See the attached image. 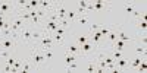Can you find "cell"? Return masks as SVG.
Wrapping results in <instances>:
<instances>
[{"instance_id":"cell-12","label":"cell","mask_w":147,"mask_h":73,"mask_svg":"<svg viewBox=\"0 0 147 73\" xmlns=\"http://www.w3.org/2000/svg\"><path fill=\"white\" fill-rule=\"evenodd\" d=\"M144 58H146V56H137V57L134 58L131 63H129V66H128V70H137V69H138V66H140V63L143 62Z\"/></svg>"},{"instance_id":"cell-28","label":"cell","mask_w":147,"mask_h":73,"mask_svg":"<svg viewBox=\"0 0 147 73\" xmlns=\"http://www.w3.org/2000/svg\"><path fill=\"white\" fill-rule=\"evenodd\" d=\"M137 70H138V72H143V73L147 70V63H146V58H144L143 62L140 63V66H138V69H137Z\"/></svg>"},{"instance_id":"cell-26","label":"cell","mask_w":147,"mask_h":73,"mask_svg":"<svg viewBox=\"0 0 147 73\" xmlns=\"http://www.w3.org/2000/svg\"><path fill=\"white\" fill-rule=\"evenodd\" d=\"M68 29L66 28H62V27H57V29L53 32V34H57V35H66Z\"/></svg>"},{"instance_id":"cell-23","label":"cell","mask_w":147,"mask_h":73,"mask_svg":"<svg viewBox=\"0 0 147 73\" xmlns=\"http://www.w3.org/2000/svg\"><path fill=\"white\" fill-rule=\"evenodd\" d=\"M9 57H10V50L2 48V50H0V58H9Z\"/></svg>"},{"instance_id":"cell-22","label":"cell","mask_w":147,"mask_h":73,"mask_svg":"<svg viewBox=\"0 0 147 73\" xmlns=\"http://www.w3.org/2000/svg\"><path fill=\"white\" fill-rule=\"evenodd\" d=\"M136 53L137 56H146V45H138L136 48Z\"/></svg>"},{"instance_id":"cell-29","label":"cell","mask_w":147,"mask_h":73,"mask_svg":"<svg viewBox=\"0 0 147 73\" xmlns=\"http://www.w3.org/2000/svg\"><path fill=\"white\" fill-rule=\"evenodd\" d=\"M100 28H102V25H99V23H91V25H90V32L99 31Z\"/></svg>"},{"instance_id":"cell-2","label":"cell","mask_w":147,"mask_h":73,"mask_svg":"<svg viewBox=\"0 0 147 73\" xmlns=\"http://www.w3.org/2000/svg\"><path fill=\"white\" fill-rule=\"evenodd\" d=\"M18 12L15 2H0V15H5L7 18L13 16Z\"/></svg>"},{"instance_id":"cell-24","label":"cell","mask_w":147,"mask_h":73,"mask_svg":"<svg viewBox=\"0 0 147 73\" xmlns=\"http://www.w3.org/2000/svg\"><path fill=\"white\" fill-rule=\"evenodd\" d=\"M88 41V36H85V35H81V36H78L77 38V44L78 45H82V44H85Z\"/></svg>"},{"instance_id":"cell-32","label":"cell","mask_w":147,"mask_h":73,"mask_svg":"<svg viewBox=\"0 0 147 73\" xmlns=\"http://www.w3.org/2000/svg\"><path fill=\"white\" fill-rule=\"evenodd\" d=\"M2 69H3V72H12V66H9L7 63H5V66Z\"/></svg>"},{"instance_id":"cell-9","label":"cell","mask_w":147,"mask_h":73,"mask_svg":"<svg viewBox=\"0 0 147 73\" xmlns=\"http://www.w3.org/2000/svg\"><path fill=\"white\" fill-rule=\"evenodd\" d=\"M116 32H118V40H121V41H124V42H132V41H136L134 38H131V36H128L125 34V31L122 29V27H116Z\"/></svg>"},{"instance_id":"cell-20","label":"cell","mask_w":147,"mask_h":73,"mask_svg":"<svg viewBox=\"0 0 147 73\" xmlns=\"http://www.w3.org/2000/svg\"><path fill=\"white\" fill-rule=\"evenodd\" d=\"M31 69H34V66H32V63H31V60L28 58V62H27L25 64H22V67H21L19 72H24V73H25V72H30Z\"/></svg>"},{"instance_id":"cell-11","label":"cell","mask_w":147,"mask_h":73,"mask_svg":"<svg viewBox=\"0 0 147 73\" xmlns=\"http://www.w3.org/2000/svg\"><path fill=\"white\" fill-rule=\"evenodd\" d=\"M0 40H2V48H5V50H12L18 42L13 38H0Z\"/></svg>"},{"instance_id":"cell-27","label":"cell","mask_w":147,"mask_h":73,"mask_svg":"<svg viewBox=\"0 0 147 73\" xmlns=\"http://www.w3.org/2000/svg\"><path fill=\"white\" fill-rule=\"evenodd\" d=\"M87 6H88L87 0H80V2H78V7H81V9H84V10H87ZM87 13H88V12H87Z\"/></svg>"},{"instance_id":"cell-19","label":"cell","mask_w":147,"mask_h":73,"mask_svg":"<svg viewBox=\"0 0 147 73\" xmlns=\"http://www.w3.org/2000/svg\"><path fill=\"white\" fill-rule=\"evenodd\" d=\"M75 18H77V12L72 10V9H69L68 13H66V16H65V19H68L69 22H72V21H75Z\"/></svg>"},{"instance_id":"cell-16","label":"cell","mask_w":147,"mask_h":73,"mask_svg":"<svg viewBox=\"0 0 147 73\" xmlns=\"http://www.w3.org/2000/svg\"><path fill=\"white\" fill-rule=\"evenodd\" d=\"M75 22L80 25H85V23H88V15H77Z\"/></svg>"},{"instance_id":"cell-14","label":"cell","mask_w":147,"mask_h":73,"mask_svg":"<svg viewBox=\"0 0 147 73\" xmlns=\"http://www.w3.org/2000/svg\"><path fill=\"white\" fill-rule=\"evenodd\" d=\"M38 9H41L43 12H46V10H53L55 9V3L53 2H49V0H46V2H40V7Z\"/></svg>"},{"instance_id":"cell-25","label":"cell","mask_w":147,"mask_h":73,"mask_svg":"<svg viewBox=\"0 0 147 73\" xmlns=\"http://www.w3.org/2000/svg\"><path fill=\"white\" fill-rule=\"evenodd\" d=\"M41 51L44 53V56H46V60H52V58H53V56H55L52 50H41Z\"/></svg>"},{"instance_id":"cell-15","label":"cell","mask_w":147,"mask_h":73,"mask_svg":"<svg viewBox=\"0 0 147 73\" xmlns=\"http://www.w3.org/2000/svg\"><path fill=\"white\" fill-rule=\"evenodd\" d=\"M78 56H75V54H71V53H66L65 51V63L66 64H69V63H72V62H78Z\"/></svg>"},{"instance_id":"cell-4","label":"cell","mask_w":147,"mask_h":73,"mask_svg":"<svg viewBox=\"0 0 147 73\" xmlns=\"http://www.w3.org/2000/svg\"><path fill=\"white\" fill-rule=\"evenodd\" d=\"M110 7H112V5L109 2H105V0H94V2H91V10H106Z\"/></svg>"},{"instance_id":"cell-31","label":"cell","mask_w":147,"mask_h":73,"mask_svg":"<svg viewBox=\"0 0 147 73\" xmlns=\"http://www.w3.org/2000/svg\"><path fill=\"white\" fill-rule=\"evenodd\" d=\"M6 63H7L9 66H13V63H15V58H13V57L10 56V57H9V58L6 60Z\"/></svg>"},{"instance_id":"cell-3","label":"cell","mask_w":147,"mask_h":73,"mask_svg":"<svg viewBox=\"0 0 147 73\" xmlns=\"http://www.w3.org/2000/svg\"><path fill=\"white\" fill-rule=\"evenodd\" d=\"M31 35H32V27L31 23H28L27 27H24L19 32H18V41H24V42H32L31 40Z\"/></svg>"},{"instance_id":"cell-13","label":"cell","mask_w":147,"mask_h":73,"mask_svg":"<svg viewBox=\"0 0 147 73\" xmlns=\"http://www.w3.org/2000/svg\"><path fill=\"white\" fill-rule=\"evenodd\" d=\"M66 53H71V54H75V56H81V50H80V45L78 44H69L66 47Z\"/></svg>"},{"instance_id":"cell-18","label":"cell","mask_w":147,"mask_h":73,"mask_svg":"<svg viewBox=\"0 0 147 73\" xmlns=\"http://www.w3.org/2000/svg\"><path fill=\"white\" fill-rule=\"evenodd\" d=\"M52 38H53V42H56V44H63V41H65V35L52 34Z\"/></svg>"},{"instance_id":"cell-8","label":"cell","mask_w":147,"mask_h":73,"mask_svg":"<svg viewBox=\"0 0 147 73\" xmlns=\"http://www.w3.org/2000/svg\"><path fill=\"white\" fill-rule=\"evenodd\" d=\"M116 40H118V32H116V27H113L112 29H110L109 35L106 36V42H105V45H106V47H112L113 42H115Z\"/></svg>"},{"instance_id":"cell-5","label":"cell","mask_w":147,"mask_h":73,"mask_svg":"<svg viewBox=\"0 0 147 73\" xmlns=\"http://www.w3.org/2000/svg\"><path fill=\"white\" fill-rule=\"evenodd\" d=\"M80 50H81V56H88V54H93L94 50H96V45L91 42V41H87L85 44L80 45Z\"/></svg>"},{"instance_id":"cell-6","label":"cell","mask_w":147,"mask_h":73,"mask_svg":"<svg viewBox=\"0 0 147 73\" xmlns=\"http://www.w3.org/2000/svg\"><path fill=\"white\" fill-rule=\"evenodd\" d=\"M53 10H55V13L57 15V18H59V21H60V19H65L69 7H68L66 5H55V9H53Z\"/></svg>"},{"instance_id":"cell-7","label":"cell","mask_w":147,"mask_h":73,"mask_svg":"<svg viewBox=\"0 0 147 73\" xmlns=\"http://www.w3.org/2000/svg\"><path fill=\"white\" fill-rule=\"evenodd\" d=\"M128 66H129V60L127 57L122 56L121 58L116 60V72H125L128 70Z\"/></svg>"},{"instance_id":"cell-1","label":"cell","mask_w":147,"mask_h":73,"mask_svg":"<svg viewBox=\"0 0 147 73\" xmlns=\"http://www.w3.org/2000/svg\"><path fill=\"white\" fill-rule=\"evenodd\" d=\"M30 60H31V63H32V66H34V70H35V69H41L43 64L47 62L44 53L40 50V48H37V47L32 48V53H31Z\"/></svg>"},{"instance_id":"cell-17","label":"cell","mask_w":147,"mask_h":73,"mask_svg":"<svg viewBox=\"0 0 147 73\" xmlns=\"http://www.w3.org/2000/svg\"><path fill=\"white\" fill-rule=\"evenodd\" d=\"M85 72H88V73L96 72V63H94V60H93V58H90V60H88L87 66H85Z\"/></svg>"},{"instance_id":"cell-30","label":"cell","mask_w":147,"mask_h":73,"mask_svg":"<svg viewBox=\"0 0 147 73\" xmlns=\"http://www.w3.org/2000/svg\"><path fill=\"white\" fill-rule=\"evenodd\" d=\"M99 31H100V34H102V35L105 36V38H106V36L109 35V32H110V29H109V28H105V27H102V28H100Z\"/></svg>"},{"instance_id":"cell-21","label":"cell","mask_w":147,"mask_h":73,"mask_svg":"<svg viewBox=\"0 0 147 73\" xmlns=\"http://www.w3.org/2000/svg\"><path fill=\"white\" fill-rule=\"evenodd\" d=\"M75 69H80V63H78V62H72V63L66 64V70H68V72L75 70Z\"/></svg>"},{"instance_id":"cell-10","label":"cell","mask_w":147,"mask_h":73,"mask_svg":"<svg viewBox=\"0 0 147 73\" xmlns=\"http://www.w3.org/2000/svg\"><path fill=\"white\" fill-rule=\"evenodd\" d=\"M146 28H147V21H146V15L140 16L137 19V29H138V35L146 34Z\"/></svg>"}]
</instances>
